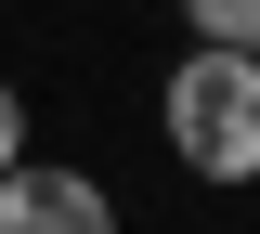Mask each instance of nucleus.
Returning a JSON list of instances; mask_svg holds the SVG:
<instances>
[{"label": "nucleus", "mask_w": 260, "mask_h": 234, "mask_svg": "<svg viewBox=\"0 0 260 234\" xmlns=\"http://www.w3.org/2000/svg\"><path fill=\"white\" fill-rule=\"evenodd\" d=\"M156 143H169L182 182L247 195L260 182V52H195L182 39V65H169V91H156Z\"/></svg>", "instance_id": "f257e3e1"}, {"label": "nucleus", "mask_w": 260, "mask_h": 234, "mask_svg": "<svg viewBox=\"0 0 260 234\" xmlns=\"http://www.w3.org/2000/svg\"><path fill=\"white\" fill-rule=\"evenodd\" d=\"M0 234H117V182H104V169L13 156L0 169Z\"/></svg>", "instance_id": "f03ea898"}, {"label": "nucleus", "mask_w": 260, "mask_h": 234, "mask_svg": "<svg viewBox=\"0 0 260 234\" xmlns=\"http://www.w3.org/2000/svg\"><path fill=\"white\" fill-rule=\"evenodd\" d=\"M182 39L195 52H260V0H182Z\"/></svg>", "instance_id": "7ed1b4c3"}, {"label": "nucleus", "mask_w": 260, "mask_h": 234, "mask_svg": "<svg viewBox=\"0 0 260 234\" xmlns=\"http://www.w3.org/2000/svg\"><path fill=\"white\" fill-rule=\"evenodd\" d=\"M26 156V91H13V78H0V169Z\"/></svg>", "instance_id": "20e7f679"}]
</instances>
